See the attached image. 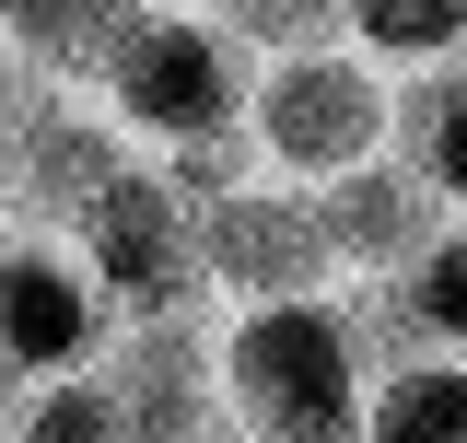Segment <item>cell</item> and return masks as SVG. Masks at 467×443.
Instances as JSON below:
<instances>
[{
	"label": "cell",
	"instance_id": "6da1fadb",
	"mask_svg": "<svg viewBox=\"0 0 467 443\" xmlns=\"http://www.w3.org/2000/svg\"><path fill=\"white\" fill-rule=\"evenodd\" d=\"M223 443H362V362H350L327 292L316 304H234L211 338Z\"/></svg>",
	"mask_w": 467,
	"mask_h": 443
},
{
	"label": "cell",
	"instance_id": "7a4b0ae2",
	"mask_svg": "<svg viewBox=\"0 0 467 443\" xmlns=\"http://www.w3.org/2000/svg\"><path fill=\"white\" fill-rule=\"evenodd\" d=\"M398 117V70H374L362 47H292L245 70V152L281 187H327V175L374 164Z\"/></svg>",
	"mask_w": 467,
	"mask_h": 443
},
{
	"label": "cell",
	"instance_id": "3957f363",
	"mask_svg": "<svg viewBox=\"0 0 467 443\" xmlns=\"http://www.w3.org/2000/svg\"><path fill=\"white\" fill-rule=\"evenodd\" d=\"M245 70L257 58L234 47V36H211L187 0H152L117 36V58L94 70V117H106L117 140H140V152H187V140L245 129Z\"/></svg>",
	"mask_w": 467,
	"mask_h": 443
},
{
	"label": "cell",
	"instance_id": "277c9868",
	"mask_svg": "<svg viewBox=\"0 0 467 443\" xmlns=\"http://www.w3.org/2000/svg\"><path fill=\"white\" fill-rule=\"evenodd\" d=\"M70 245V269L94 280V304H106L117 327H152V315H199V245H187V199H175L164 175L129 164L94 187V211L58 233Z\"/></svg>",
	"mask_w": 467,
	"mask_h": 443
},
{
	"label": "cell",
	"instance_id": "5b68a950",
	"mask_svg": "<svg viewBox=\"0 0 467 443\" xmlns=\"http://www.w3.org/2000/svg\"><path fill=\"white\" fill-rule=\"evenodd\" d=\"M187 245H199V292H223V304H316V292H339L316 187H281V175H245L223 199H199Z\"/></svg>",
	"mask_w": 467,
	"mask_h": 443
},
{
	"label": "cell",
	"instance_id": "8992f818",
	"mask_svg": "<svg viewBox=\"0 0 467 443\" xmlns=\"http://www.w3.org/2000/svg\"><path fill=\"white\" fill-rule=\"evenodd\" d=\"M106 338H117V315L94 304V280L70 269V245H47V233H0V362H12L24 386L82 374Z\"/></svg>",
	"mask_w": 467,
	"mask_h": 443
},
{
	"label": "cell",
	"instance_id": "52a82bcc",
	"mask_svg": "<svg viewBox=\"0 0 467 443\" xmlns=\"http://www.w3.org/2000/svg\"><path fill=\"white\" fill-rule=\"evenodd\" d=\"M106 397L140 420V443H223V397H211V327L199 315H152L94 350Z\"/></svg>",
	"mask_w": 467,
	"mask_h": 443
},
{
	"label": "cell",
	"instance_id": "ba28073f",
	"mask_svg": "<svg viewBox=\"0 0 467 443\" xmlns=\"http://www.w3.org/2000/svg\"><path fill=\"white\" fill-rule=\"evenodd\" d=\"M316 222H327L339 280H398L456 211H444V199H432L398 152H374V164H350V175H327V187H316Z\"/></svg>",
	"mask_w": 467,
	"mask_h": 443
},
{
	"label": "cell",
	"instance_id": "9c48e42d",
	"mask_svg": "<svg viewBox=\"0 0 467 443\" xmlns=\"http://www.w3.org/2000/svg\"><path fill=\"white\" fill-rule=\"evenodd\" d=\"M140 12H152V0H0V47L36 58L70 94H94V70L117 58V36H129Z\"/></svg>",
	"mask_w": 467,
	"mask_h": 443
},
{
	"label": "cell",
	"instance_id": "30bf717a",
	"mask_svg": "<svg viewBox=\"0 0 467 443\" xmlns=\"http://www.w3.org/2000/svg\"><path fill=\"white\" fill-rule=\"evenodd\" d=\"M386 152H398L444 211L467 222V58H444V70H420V82H398V117H386Z\"/></svg>",
	"mask_w": 467,
	"mask_h": 443
},
{
	"label": "cell",
	"instance_id": "8fae6325",
	"mask_svg": "<svg viewBox=\"0 0 467 443\" xmlns=\"http://www.w3.org/2000/svg\"><path fill=\"white\" fill-rule=\"evenodd\" d=\"M362 443H467V350L374 374L362 386Z\"/></svg>",
	"mask_w": 467,
	"mask_h": 443
},
{
	"label": "cell",
	"instance_id": "7c38bea8",
	"mask_svg": "<svg viewBox=\"0 0 467 443\" xmlns=\"http://www.w3.org/2000/svg\"><path fill=\"white\" fill-rule=\"evenodd\" d=\"M339 47L374 70H444L467 58V0H339Z\"/></svg>",
	"mask_w": 467,
	"mask_h": 443
},
{
	"label": "cell",
	"instance_id": "4fadbf2b",
	"mask_svg": "<svg viewBox=\"0 0 467 443\" xmlns=\"http://www.w3.org/2000/svg\"><path fill=\"white\" fill-rule=\"evenodd\" d=\"M0 443H140V420L106 397V374L82 362V374H47V386H24V408H12V432Z\"/></svg>",
	"mask_w": 467,
	"mask_h": 443
},
{
	"label": "cell",
	"instance_id": "5bb4252c",
	"mask_svg": "<svg viewBox=\"0 0 467 443\" xmlns=\"http://www.w3.org/2000/svg\"><path fill=\"white\" fill-rule=\"evenodd\" d=\"M211 36H234L245 58H292V47H339V0H187Z\"/></svg>",
	"mask_w": 467,
	"mask_h": 443
},
{
	"label": "cell",
	"instance_id": "9a60e30c",
	"mask_svg": "<svg viewBox=\"0 0 467 443\" xmlns=\"http://www.w3.org/2000/svg\"><path fill=\"white\" fill-rule=\"evenodd\" d=\"M70 106H82L70 82H47L36 58H12V47H0V211H12V187H24V164L47 152V129H58Z\"/></svg>",
	"mask_w": 467,
	"mask_h": 443
},
{
	"label": "cell",
	"instance_id": "2e32d148",
	"mask_svg": "<svg viewBox=\"0 0 467 443\" xmlns=\"http://www.w3.org/2000/svg\"><path fill=\"white\" fill-rule=\"evenodd\" d=\"M398 304L420 315V338H432V350H467V222H444V233L398 269Z\"/></svg>",
	"mask_w": 467,
	"mask_h": 443
},
{
	"label": "cell",
	"instance_id": "e0dca14e",
	"mask_svg": "<svg viewBox=\"0 0 467 443\" xmlns=\"http://www.w3.org/2000/svg\"><path fill=\"white\" fill-rule=\"evenodd\" d=\"M12 408H24V374H12V362H0V432H12Z\"/></svg>",
	"mask_w": 467,
	"mask_h": 443
}]
</instances>
